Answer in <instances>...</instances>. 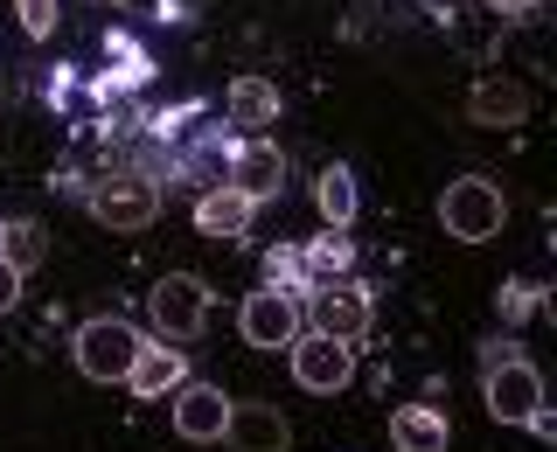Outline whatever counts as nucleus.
Wrapping results in <instances>:
<instances>
[{
    "mask_svg": "<svg viewBox=\"0 0 557 452\" xmlns=\"http://www.w3.org/2000/svg\"><path fill=\"white\" fill-rule=\"evenodd\" d=\"M502 216H509V202H502V188L487 181V174H460V181H446V196H440L446 237L487 243V237H502Z\"/></svg>",
    "mask_w": 557,
    "mask_h": 452,
    "instance_id": "nucleus-1",
    "label": "nucleus"
},
{
    "mask_svg": "<svg viewBox=\"0 0 557 452\" xmlns=\"http://www.w3.org/2000/svg\"><path fill=\"white\" fill-rule=\"evenodd\" d=\"M84 202H91V216L104 230H147V223L161 216V181H153L147 167H119V174H104Z\"/></svg>",
    "mask_w": 557,
    "mask_h": 452,
    "instance_id": "nucleus-2",
    "label": "nucleus"
},
{
    "mask_svg": "<svg viewBox=\"0 0 557 452\" xmlns=\"http://www.w3.org/2000/svg\"><path fill=\"white\" fill-rule=\"evenodd\" d=\"M300 306H307L313 335H327V341H348V348H356L362 335H370V321H376V300H370V286H356V278H321V286H313Z\"/></svg>",
    "mask_w": 557,
    "mask_h": 452,
    "instance_id": "nucleus-3",
    "label": "nucleus"
},
{
    "mask_svg": "<svg viewBox=\"0 0 557 452\" xmlns=\"http://www.w3.org/2000/svg\"><path fill=\"white\" fill-rule=\"evenodd\" d=\"M70 348H77V369L91 376V382H126V369L139 362V348H147V341H139L133 321H119V313H98V321L77 327V341H70Z\"/></svg>",
    "mask_w": 557,
    "mask_h": 452,
    "instance_id": "nucleus-4",
    "label": "nucleus"
},
{
    "mask_svg": "<svg viewBox=\"0 0 557 452\" xmlns=\"http://www.w3.org/2000/svg\"><path fill=\"white\" fill-rule=\"evenodd\" d=\"M147 321H153V335L174 341V348L196 341V335H202V321H209V286H202L196 272H168L161 286L147 292Z\"/></svg>",
    "mask_w": 557,
    "mask_h": 452,
    "instance_id": "nucleus-5",
    "label": "nucleus"
},
{
    "mask_svg": "<svg viewBox=\"0 0 557 452\" xmlns=\"http://www.w3.org/2000/svg\"><path fill=\"white\" fill-rule=\"evenodd\" d=\"M286 355H293V382L313 390V397H342L348 376H356V348H348V341H327V335H300Z\"/></svg>",
    "mask_w": 557,
    "mask_h": 452,
    "instance_id": "nucleus-6",
    "label": "nucleus"
},
{
    "mask_svg": "<svg viewBox=\"0 0 557 452\" xmlns=\"http://www.w3.org/2000/svg\"><path fill=\"white\" fill-rule=\"evenodd\" d=\"M168 404H174V439L223 445V425H231V397H223V382H196V376H188Z\"/></svg>",
    "mask_w": 557,
    "mask_h": 452,
    "instance_id": "nucleus-7",
    "label": "nucleus"
},
{
    "mask_svg": "<svg viewBox=\"0 0 557 452\" xmlns=\"http://www.w3.org/2000/svg\"><path fill=\"white\" fill-rule=\"evenodd\" d=\"M481 397H487V417H495V425H522V417L544 404V376H536V362L509 355L502 369L481 376Z\"/></svg>",
    "mask_w": 557,
    "mask_h": 452,
    "instance_id": "nucleus-8",
    "label": "nucleus"
},
{
    "mask_svg": "<svg viewBox=\"0 0 557 452\" xmlns=\"http://www.w3.org/2000/svg\"><path fill=\"white\" fill-rule=\"evenodd\" d=\"M237 335L251 341V348H293V341H300V300L258 286L251 300L237 306Z\"/></svg>",
    "mask_w": 557,
    "mask_h": 452,
    "instance_id": "nucleus-9",
    "label": "nucleus"
},
{
    "mask_svg": "<svg viewBox=\"0 0 557 452\" xmlns=\"http://www.w3.org/2000/svg\"><path fill=\"white\" fill-rule=\"evenodd\" d=\"M231 174L223 181L237 188L244 202H278V188H286V161H278V147H265V139H244V147H231V161H223Z\"/></svg>",
    "mask_w": 557,
    "mask_h": 452,
    "instance_id": "nucleus-10",
    "label": "nucleus"
},
{
    "mask_svg": "<svg viewBox=\"0 0 557 452\" xmlns=\"http://www.w3.org/2000/svg\"><path fill=\"white\" fill-rule=\"evenodd\" d=\"M223 445H231V452H286V445H293V425H286L272 404H231Z\"/></svg>",
    "mask_w": 557,
    "mask_h": 452,
    "instance_id": "nucleus-11",
    "label": "nucleus"
},
{
    "mask_svg": "<svg viewBox=\"0 0 557 452\" xmlns=\"http://www.w3.org/2000/svg\"><path fill=\"white\" fill-rule=\"evenodd\" d=\"M182 382H188V355L174 341H147V348H139V362L126 369V390L133 397H174Z\"/></svg>",
    "mask_w": 557,
    "mask_h": 452,
    "instance_id": "nucleus-12",
    "label": "nucleus"
},
{
    "mask_svg": "<svg viewBox=\"0 0 557 452\" xmlns=\"http://www.w3.org/2000/svg\"><path fill=\"white\" fill-rule=\"evenodd\" d=\"M467 118H474V126H522V118H530V91H522L516 77H481L474 91H467Z\"/></svg>",
    "mask_w": 557,
    "mask_h": 452,
    "instance_id": "nucleus-13",
    "label": "nucleus"
},
{
    "mask_svg": "<svg viewBox=\"0 0 557 452\" xmlns=\"http://www.w3.org/2000/svg\"><path fill=\"white\" fill-rule=\"evenodd\" d=\"M446 439H453V425L432 404H397L391 411V445L397 452H446Z\"/></svg>",
    "mask_w": 557,
    "mask_h": 452,
    "instance_id": "nucleus-14",
    "label": "nucleus"
},
{
    "mask_svg": "<svg viewBox=\"0 0 557 452\" xmlns=\"http://www.w3.org/2000/svg\"><path fill=\"white\" fill-rule=\"evenodd\" d=\"M196 230L202 237H244V230H251V202H244L231 181L202 188V196H196Z\"/></svg>",
    "mask_w": 557,
    "mask_h": 452,
    "instance_id": "nucleus-15",
    "label": "nucleus"
},
{
    "mask_svg": "<svg viewBox=\"0 0 557 452\" xmlns=\"http://www.w3.org/2000/svg\"><path fill=\"white\" fill-rule=\"evenodd\" d=\"M272 118H278V84H272V77H237V84H231V126L265 133Z\"/></svg>",
    "mask_w": 557,
    "mask_h": 452,
    "instance_id": "nucleus-16",
    "label": "nucleus"
},
{
    "mask_svg": "<svg viewBox=\"0 0 557 452\" xmlns=\"http://www.w3.org/2000/svg\"><path fill=\"white\" fill-rule=\"evenodd\" d=\"M356 202H362V196H356V174H348L342 161L313 174V209L327 216V230H348V223H356Z\"/></svg>",
    "mask_w": 557,
    "mask_h": 452,
    "instance_id": "nucleus-17",
    "label": "nucleus"
},
{
    "mask_svg": "<svg viewBox=\"0 0 557 452\" xmlns=\"http://www.w3.org/2000/svg\"><path fill=\"white\" fill-rule=\"evenodd\" d=\"M300 258H307L313 278H348V272H356V237H348V230H321L313 243H300Z\"/></svg>",
    "mask_w": 557,
    "mask_h": 452,
    "instance_id": "nucleus-18",
    "label": "nucleus"
},
{
    "mask_svg": "<svg viewBox=\"0 0 557 452\" xmlns=\"http://www.w3.org/2000/svg\"><path fill=\"white\" fill-rule=\"evenodd\" d=\"M265 278H272V292H286V300H307L321 278L307 272V258H300V243H272L265 251Z\"/></svg>",
    "mask_w": 557,
    "mask_h": 452,
    "instance_id": "nucleus-19",
    "label": "nucleus"
},
{
    "mask_svg": "<svg viewBox=\"0 0 557 452\" xmlns=\"http://www.w3.org/2000/svg\"><path fill=\"white\" fill-rule=\"evenodd\" d=\"M495 306H502V327H530L536 313H550V292L536 286V278H509V286L495 292Z\"/></svg>",
    "mask_w": 557,
    "mask_h": 452,
    "instance_id": "nucleus-20",
    "label": "nucleus"
},
{
    "mask_svg": "<svg viewBox=\"0 0 557 452\" xmlns=\"http://www.w3.org/2000/svg\"><path fill=\"white\" fill-rule=\"evenodd\" d=\"M0 258H8V265L28 278V272H35V258H42V223H28V216H22V223H8V237H0Z\"/></svg>",
    "mask_w": 557,
    "mask_h": 452,
    "instance_id": "nucleus-21",
    "label": "nucleus"
},
{
    "mask_svg": "<svg viewBox=\"0 0 557 452\" xmlns=\"http://www.w3.org/2000/svg\"><path fill=\"white\" fill-rule=\"evenodd\" d=\"M14 8H22V35H35V42H42V35H57L63 0H14Z\"/></svg>",
    "mask_w": 557,
    "mask_h": 452,
    "instance_id": "nucleus-22",
    "label": "nucleus"
},
{
    "mask_svg": "<svg viewBox=\"0 0 557 452\" xmlns=\"http://www.w3.org/2000/svg\"><path fill=\"white\" fill-rule=\"evenodd\" d=\"M14 306H22V272L0 258V313H14Z\"/></svg>",
    "mask_w": 557,
    "mask_h": 452,
    "instance_id": "nucleus-23",
    "label": "nucleus"
},
{
    "mask_svg": "<svg viewBox=\"0 0 557 452\" xmlns=\"http://www.w3.org/2000/svg\"><path fill=\"white\" fill-rule=\"evenodd\" d=\"M509 355H516V341H481V376H487V369H502Z\"/></svg>",
    "mask_w": 557,
    "mask_h": 452,
    "instance_id": "nucleus-24",
    "label": "nucleus"
},
{
    "mask_svg": "<svg viewBox=\"0 0 557 452\" xmlns=\"http://www.w3.org/2000/svg\"><path fill=\"white\" fill-rule=\"evenodd\" d=\"M522 425H530V431H536V439H544V445L557 439V417H550V404H536L530 417H522Z\"/></svg>",
    "mask_w": 557,
    "mask_h": 452,
    "instance_id": "nucleus-25",
    "label": "nucleus"
},
{
    "mask_svg": "<svg viewBox=\"0 0 557 452\" xmlns=\"http://www.w3.org/2000/svg\"><path fill=\"white\" fill-rule=\"evenodd\" d=\"M481 8H495V14H530V8H544V0H481Z\"/></svg>",
    "mask_w": 557,
    "mask_h": 452,
    "instance_id": "nucleus-26",
    "label": "nucleus"
},
{
    "mask_svg": "<svg viewBox=\"0 0 557 452\" xmlns=\"http://www.w3.org/2000/svg\"><path fill=\"white\" fill-rule=\"evenodd\" d=\"M418 8H425V14H440V22H446V14L460 8V0H418Z\"/></svg>",
    "mask_w": 557,
    "mask_h": 452,
    "instance_id": "nucleus-27",
    "label": "nucleus"
},
{
    "mask_svg": "<svg viewBox=\"0 0 557 452\" xmlns=\"http://www.w3.org/2000/svg\"><path fill=\"white\" fill-rule=\"evenodd\" d=\"M0 237H8V223H0Z\"/></svg>",
    "mask_w": 557,
    "mask_h": 452,
    "instance_id": "nucleus-28",
    "label": "nucleus"
}]
</instances>
